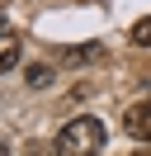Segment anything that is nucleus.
Segmentation results:
<instances>
[{"instance_id":"1","label":"nucleus","mask_w":151,"mask_h":156,"mask_svg":"<svg viewBox=\"0 0 151 156\" xmlns=\"http://www.w3.org/2000/svg\"><path fill=\"white\" fill-rule=\"evenodd\" d=\"M104 151V123L94 114H76L57 133V156H99Z\"/></svg>"},{"instance_id":"2","label":"nucleus","mask_w":151,"mask_h":156,"mask_svg":"<svg viewBox=\"0 0 151 156\" xmlns=\"http://www.w3.org/2000/svg\"><path fill=\"white\" fill-rule=\"evenodd\" d=\"M123 128H128V137H137V142H151V99H137V104L123 114Z\"/></svg>"},{"instance_id":"3","label":"nucleus","mask_w":151,"mask_h":156,"mask_svg":"<svg viewBox=\"0 0 151 156\" xmlns=\"http://www.w3.org/2000/svg\"><path fill=\"white\" fill-rule=\"evenodd\" d=\"M14 62H19V38L9 29H0V71H9Z\"/></svg>"},{"instance_id":"4","label":"nucleus","mask_w":151,"mask_h":156,"mask_svg":"<svg viewBox=\"0 0 151 156\" xmlns=\"http://www.w3.org/2000/svg\"><path fill=\"white\" fill-rule=\"evenodd\" d=\"M24 80H28V85H33V90H43V85H52V66H47V62H33V66L24 71Z\"/></svg>"},{"instance_id":"5","label":"nucleus","mask_w":151,"mask_h":156,"mask_svg":"<svg viewBox=\"0 0 151 156\" xmlns=\"http://www.w3.org/2000/svg\"><path fill=\"white\" fill-rule=\"evenodd\" d=\"M132 43H137V48H151V14L132 24Z\"/></svg>"},{"instance_id":"6","label":"nucleus","mask_w":151,"mask_h":156,"mask_svg":"<svg viewBox=\"0 0 151 156\" xmlns=\"http://www.w3.org/2000/svg\"><path fill=\"white\" fill-rule=\"evenodd\" d=\"M0 156H9V151H5V147H0Z\"/></svg>"},{"instance_id":"7","label":"nucleus","mask_w":151,"mask_h":156,"mask_svg":"<svg viewBox=\"0 0 151 156\" xmlns=\"http://www.w3.org/2000/svg\"><path fill=\"white\" fill-rule=\"evenodd\" d=\"M137 156H151V151H137Z\"/></svg>"}]
</instances>
